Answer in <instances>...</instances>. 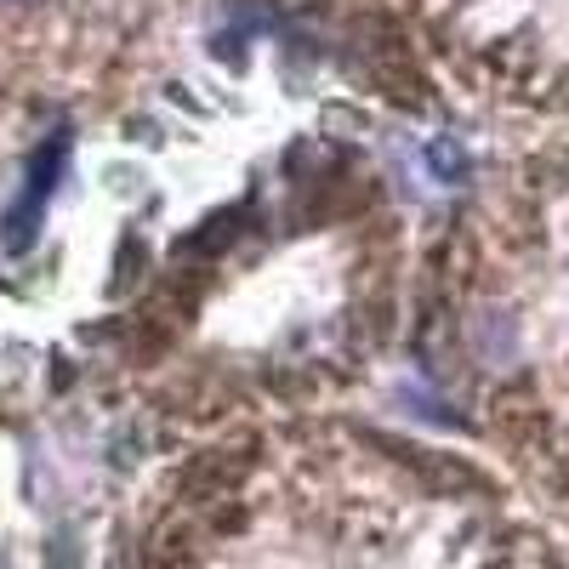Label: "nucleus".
Returning a JSON list of instances; mask_svg holds the SVG:
<instances>
[{"label": "nucleus", "mask_w": 569, "mask_h": 569, "mask_svg": "<svg viewBox=\"0 0 569 569\" xmlns=\"http://www.w3.org/2000/svg\"><path fill=\"white\" fill-rule=\"evenodd\" d=\"M63 160H69V137L58 131L46 149L29 160V182H23V200L12 206V217H7V246L12 251H23L29 240H34V222H40V211H46V200L58 194V177H63Z\"/></svg>", "instance_id": "obj_1"}, {"label": "nucleus", "mask_w": 569, "mask_h": 569, "mask_svg": "<svg viewBox=\"0 0 569 569\" xmlns=\"http://www.w3.org/2000/svg\"><path fill=\"white\" fill-rule=\"evenodd\" d=\"M421 166H427V177H433V182H445V188H461L467 182V149H461V142L456 137H433V142H427V149H421Z\"/></svg>", "instance_id": "obj_2"}]
</instances>
